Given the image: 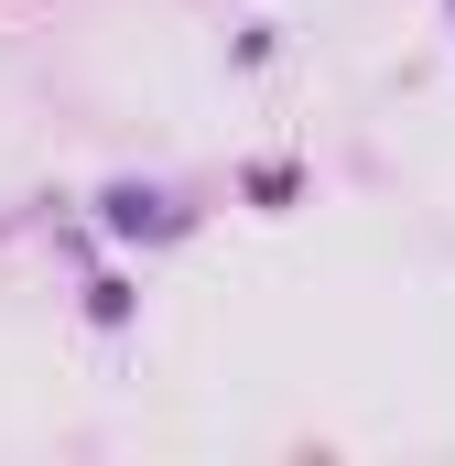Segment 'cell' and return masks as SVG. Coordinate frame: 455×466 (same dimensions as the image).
<instances>
[{"instance_id":"6da1fadb","label":"cell","mask_w":455,"mask_h":466,"mask_svg":"<svg viewBox=\"0 0 455 466\" xmlns=\"http://www.w3.org/2000/svg\"><path fill=\"white\" fill-rule=\"evenodd\" d=\"M109 228H163V196H141V185H119V196H109Z\"/></svg>"}]
</instances>
